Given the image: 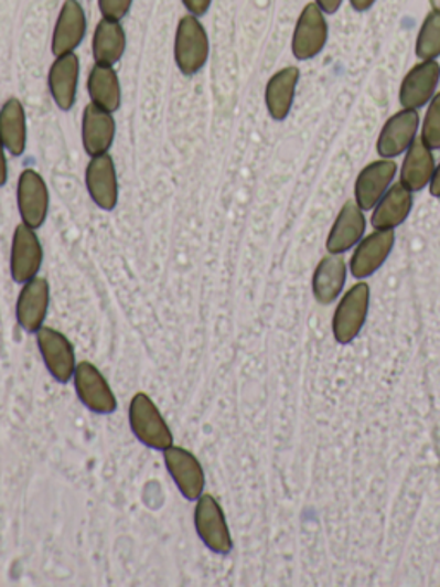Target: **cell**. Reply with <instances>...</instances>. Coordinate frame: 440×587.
Returning a JSON list of instances; mask_svg holds the SVG:
<instances>
[{"instance_id":"cell-26","label":"cell","mask_w":440,"mask_h":587,"mask_svg":"<svg viewBox=\"0 0 440 587\" xmlns=\"http://www.w3.org/2000/svg\"><path fill=\"white\" fill-rule=\"evenodd\" d=\"M95 64L114 66L122 60L126 51V32L119 21L101 20L95 28L94 44Z\"/></svg>"},{"instance_id":"cell-32","label":"cell","mask_w":440,"mask_h":587,"mask_svg":"<svg viewBox=\"0 0 440 587\" xmlns=\"http://www.w3.org/2000/svg\"><path fill=\"white\" fill-rule=\"evenodd\" d=\"M344 0H315V4L319 6L325 14H335L340 11Z\"/></svg>"},{"instance_id":"cell-19","label":"cell","mask_w":440,"mask_h":587,"mask_svg":"<svg viewBox=\"0 0 440 587\" xmlns=\"http://www.w3.org/2000/svg\"><path fill=\"white\" fill-rule=\"evenodd\" d=\"M366 221L356 200H350L335 217L328 238L329 254H344L358 245L365 235Z\"/></svg>"},{"instance_id":"cell-3","label":"cell","mask_w":440,"mask_h":587,"mask_svg":"<svg viewBox=\"0 0 440 587\" xmlns=\"http://www.w3.org/2000/svg\"><path fill=\"white\" fill-rule=\"evenodd\" d=\"M195 529L200 540L211 552L218 555H229L233 552V537L226 515L217 498L203 493L196 500Z\"/></svg>"},{"instance_id":"cell-16","label":"cell","mask_w":440,"mask_h":587,"mask_svg":"<svg viewBox=\"0 0 440 587\" xmlns=\"http://www.w3.org/2000/svg\"><path fill=\"white\" fill-rule=\"evenodd\" d=\"M49 306H51V286L47 279L35 276L24 282L23 290L18 297V324L26 333H36L47 318Z\"/></svg>"},{"instance_id":"cell-7","label":"cell","mask_w":440,"mask_h":587,"mask_svg":"<svg viewBox=\"0 0 440 587\" xmlns=\"http://www.w3.org/2000/svg\"><path fill=\"white\" fill-rule=\"evenodd\" d=\"M76 395L88 410L98 415L114 414L117 408L116 395L106 377L92 362H79L75 369Z\"/></svg>"},{"instance_id":"cell-34","label":"cell","mask_w":440,"mask_h":587,"mask_svg":"<svg viewBox=\"0 0 440 587\" xmlns=\"http://www.w3.org/2000/svg\"><path fill=\"white\" fill-rule=\"evenodd\" d=\"M430 193L436 199H440V164L436 168V173H433L432 181H430Z\"/></svg>"},{"instance_id":"cell-21","label":"cell","mask_w":440,"mask_h":587,"mask_svg":"<svg viewBox=\"0 0 440 587\" xmlns=\"http://www.w3.org/2000/svg\"><path fill=\"white\" fill-rule=\"evenodd\" d=\"M411 209H414V192H409L405 184H393L375 205L372 226L375 230H394L401 226L408 220Z\"/></svg>"},{"instance_id":"cell-20","label":"cell","mask_w":440,"mask_h":587,"mask_svg":"<svg viewBox=\"0 0 440 587\" xmlns=\"http://www.w3.org/2000/svg\"><path fill=\"white\" fill-rule=\"evenodd\" d=\"M79 82V60L78 55H61L55 57L54 64L49 71V90H51L54 103L61 110H71L76 103V92Z\"/></svg>"},{"instance_id":"cell-6","label":"cell","mask_w":440,"mask_h":587,"mask_svg":"<svg viewBox=\"0 0 440 587\" xmlns=\"http://www.w3.org/2000/svg\"><path fill=\"white\" fill-rule=\"evenodd\" d=\"M36 343L42 353L43 364L51 372V376L58 383H69L75 376V346L57 329L42 328L36 331Z\"/></svg>"},{"instance_id":"cell-28","label":"cell","mask_w":440,"mask_h":587,"mask_svg":"<svg viewBox=\"0 0 440 587\" xmlns=\"http://www.w3.org/2000/svg\"><path fill=\"white\" fill-rule=\"evenodd\" d=\"M417 57L420 61H437L440 57V12L432 11L421 23L417 39Z\"/></svg>"},{"instance_id":"cell-15","label":"cell","mask_w":440,"mask_h":587,"mask_svg":"<svg viewBox=\"0 0 440 587\" xmlns=\"http://www.w3.org/2000/svg\"><path fill=\"white\" fill-rule=\"evenodd\" d=\"M398 173V166L393 159H380L362 169L356 178L355 200L363 211H372L378 200L386 195L393 186L394 177Z\"/></svg>"},{"instance_id":"cell-22","label":"cell","mask_w":440,"mask_h":587,"mask_svg":"<svg viewBox=\"0 0 440 587\" xmlns=\"http://www.w3.org/2000/svg\"><path fill=\"white\" fill-rule=\"evenodd\" d=\"M346 260L341 254L325 255L313 275L312 290L316 302L322 306L335 302L346 285Z\"/></svg>"},{"instance_id":"cell-31","label":"cell","mask_w":440,"mask_h":587,"mask_svg":"<svg viewBox=\"0 0 440 587\" xmlns=\"http://www.w3.org/2000/svg\"><path fill=\"white\" fill-rule=\"evenodd\" d=\"M183 4L190 11V14L200 18L203 14H207L212 6V0H183Z\"/></svg>"},{"instance_id":"cell-35","label":"cell","mask_w":440,"mask_h":587,"mask_svg":"<svg viewBox=\"0 0 440 587\" xmlns=\"http://www.w3.org/2000/svg\"><path fill=\"white\" fill-rule=\"evenodd\" d=\"M375 2L377 0H350L351 8L358 12L368 11Z\"/></svg>"},{"instance_id":"cell-14","label":"cell","mask_w":440,"mask_h":587,"mask_svg":"<svg viewBox=\"0 0 440 587\" xmlns=\"http://www.w3.org/2000/svg\"><path fill=\"white\" fill-rule=\"evenodd\" d=\"M394 242V230H375V233L363 238L351 257V275L356 279H365L377 273L393 252Z\"/></svg>"},{"instance_id":"cell-17","label":"cell","mask_w":440,"mask_h":587,"mask_svg":"<svg viewBox=\"0 0 440 587\" xmlns=\"http://www.w3.org/2000/svg\"><path fill=\"white\" fill-rule=\"evenodd\" d=\"M86 35V14L79 0H66L55 21L52 54L55 57L73 54Z\"/></svg>"},{"instance_id":"cell-23","label":"cell","mask_w":440,"mask_h":587,"mask_svg":"<svg viewBox=\"0 0 440 587\" xmlns=\"http://www.w3.org/2000/svg\"><path fill=\"white\" fill-rule=\"evenodd\" d=\"M298 82H300V70L294 66L277 71L276 75L269 79L266 88V104L270 118L276 121H285L288 118L294 104Z\"/></svg>"},{"instance_id":"cell-25","label":"cell","mask_w":440,"mask_h":587,"mask_svg":"<svg viewBox=\"0 0 440 587\" xmlns=\"http://www.w3.org/2000/svg\"><path fill=\"white\" fill-rule=\"evenodd\" d=\"M26 114L18 98H9L0 109V141L11 156H23L26 149Z\"/></svg>"},{"instance_id":"cell-9","label":"cell","mask_w":440,"mask_h":587,"mask_svg":"<svg viewBox=\"0 0 440 587\" xmlns=\"http://www.w3.org/2000/svg\"><path fill=\"white\" fill-rule=\"evenodd\" d=\"M420 128L418 110L401 109L387 119L377 138V153L383 159L403 156L417 140Z\"/></svg>"},{"instance_id":"cell-4","label":"cell","mask_w":440,"mask_h":587,"mask_svg":"<svg viewBox=\"0 0 440 587\" xmlns=\"http://www.w3.org/2000/svg\"><path fill=\"white\" fill-rule=\"evenodd\" d=\"M368 307H371V286L366 282L353 286L341 298L340 306L335 309L334 321H332V331H334L337 343L347 345L358 337L365 325Z\"/></svg>"},{"instance_id":"cell-11","label":"cell","mask_w":440,"mask_h":587,"mask_svg":"<svg viewBox=\"0 0 440 587\" xmlns=\"http://www.w3.org/2000/svg\"><path fill=\"white\" fill-rule=\"evenodd\" d=\"M43 263V248L35 230L20 224L14 230L11 248V276L17 282H28L39 276Z\"/></svg>"},{"instance_id":"cell-36","label":"cell","mask_w":440,"mask_h":587,"mask_svg":"<svg viewBox=\"0 0 440 587\" xmlns=\"http://www.w3.org/2000/svg\"><path fill=\"white\" fill-rule=\"evenodd\" d=\"M430 6H432V11L440 12V0H430Z\"/></svg>"},{"instance_id":"cell-29","label":"cell","mask_w":440,"mask_h":587,"mask_svg":"<svg viewBox=\"0 0 440 587\" xmlns=\"http://www.w3.org/2000/svg\"><path fill=\"white\" fill-rule=\"evenodd\" d=\"M420 138L430 150H440V94L433 95L429 103Z\"/></svg>"},{"instance_id":"cell-30","label":"cell","mask_w":440,"mask_h":587,"mask_svg":"<svg viewBox=\"0 0 440 587\" xmlns=\"http://www.w3.org/2000/svg\"><path fill=\"white\" fill-rule=\"evenodd\" d=\"M133 6V0H98L104 20L121 21L128 17L129 9Z\"/></svg>"},{"instance_id":"cell-33","label":"cell","mask_w":440,"mask_h":587,"mask_svg":"<svg viewBox=\"0 0 440 587\" xmlns=\"http://www.w3.org/2000/svg\"><path fill=\"white\" fill-rule=\"evenodd\" d=\"M8 183V159H6V147L0 141V186Z\"/></svg>"},{"instance_id":"cell-8","label":"cell","mask_w":440,"mask_h":587,"mask_svg":"<svg viewBox=\"0 0 440 587\" xmlns=\"http://www.w3.org/2000/svg\"><path fill=\"white\" fill-rule=\"evenodd\" d=\"M47 183L36 173L35 169H24L18 180V209H20L21 220L32 230L43 226L49 216Z\"/></svg>"},{"instance_id":"cell-12","label":"cell","mask_w":440,"mask_h":587,"mask_svg":"<svg viewBox=\"0 0 440 587\" xmlns=\"http://www.w3.org/2000/svg\"><path fill=\"white\" fill-rule=\"evenodd\" d=\"M86 190L90 193L95 205L101 211H114L119 200V183H117L116 164L109 152L92 157L86 166Z\"/></svg>"},{"instance_id":"cell-1","label":"cell","mask_w":440,"mask_h":587,"mask_svg":"<svg viewBox=\"0 0 440 587\" xmlns=\"http://www.w3.org/2000/svg\"><path fill=\"white\" fill-rule=\"evenodd\" d=\"M129 426L138 441L152 450L164 451L172 447L174 436L153 399L147 393H137L129 404Z\"/></svg>"},{"instance_id":"cell-18","label":"cell","mask_w":440,"mask_h":587,"mask_svg":"<svg viewBox=\"0 0 440 587\" xmlns=\"http://www.w3.org/2000/svg\"><path fill=\"white\" fill-rule=\"evenodd\" d=\"M83 147L88 156H101L112 147L116 138V121L107 110L100 109L95 104H88L83 110L82 125Z\"/></svg>"},{"instance_id":"cell-5","label":"cell","mask_w":440,"mask_h":587,"mask_svg":"<svg viewBox=\"0 0 440 587\" xmlns=\"http://www.w3.org/2000/svg\"><path fill=\"white\" fill-rule=\"evenodd\" d=\"M329 39V24L325 12L312 2L301 11L297 28L292 33V55L298 61H310L324 51Z\"/></svg>"},{"instance_id":"cell-27","label":"cell","mask_w":440,"mask_h":587,"mask_svg":"<svg viewBox=\"0 0 440 587\" xmlns=\"http://www.w3.org/2000/svg\"><path fill=\"white\" fill-rule=\"evenodd\" d=\"M86 87H88L92 104L100 109L112 114L121 107V83L112 66L95 64L88 75Z\"/></svg>"},{"instance_id":"cell-2","label":"cell","mask_w":440,"mask_h":587,"mask_svg":"<svg viewBox=\"0 0 440 587\" xmlns=\"http://www.w3.org/2000/svg\"><path fill=\"white\" fill-rule=\"evenodd\" d=\"M211 44L205 28L193 14L181 18L174 40V60L181 73L196 75L207 64Z\"/></svg>"},{"instance_id":"cell-13","label":"cell","mask_w":440,"mask_h":587,"mask_svg":"<svg viewBox=\"0 0 440 587\" xmlns=\"http://www.w3.org/2000/svg\"><path fill=\"white\" fill-rule=\"evenodd\" d=\"M440 82V64L437 61H421L408 71L399 88V104L403 109L418 110L427 106L436 95Z\"/></svg>"},{"instance_id":"cell-24","label":"cell","mask_w":440,"mask_h":587,"mask_svg":"<svg viewBox=\"0 0 440 587\" xmlns=\"http://www.w3.org/2000/svg\"><path fill=\"white\" fill-rule=\"evenodd\" d=\"M433 150L425 146L421 138L414 141V146L406 150L405 161L401 166V181L409 192H420L432 181L436 173V159Z\"/></svg>"},{"instance_id":"cell-10","label":"cell","mask_w":440,"mask_h":587,"mask_svg":"<svg viewBox=\"0 0 440 587\" xmlns=\"http://www.w3.org/2000/svg\"><path fill=\"white\" fill-rule=\"evenodd\" d=\"M165 467L178 490L186 500L196 501L205 490V472L198 458L186 448L169 447L164 450Z\"/></svg>"}]
</instances>
